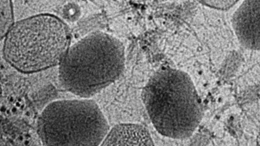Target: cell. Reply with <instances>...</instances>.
<instances>
[{
	"instance_id": "obj_1",
	"label": "cell",
	"mask_w": 260,
	"mask_h": 146,
	"mask_svg": "<svg viewBox=\"0 0 260 146\" xmlns=\"http://www.w3.org/2000/svg\"><path fill=\"white\" fill-rule=\"evenodd\" d=\"M142 97L154 127L165 136L189 137L201 121L200 99L191 79L182 70L157 71L144 87Z\"/></svg>"
},
{
	"instance_id": "obj_7",
	"label": "cell",
	"mask_w": 260,
	"mask_h": 146,
	"mask_svg": "<svg viewBox=\"0 0 260 146\" xmlns=\"http://www.w3.org/2000/svg\"><path fill=\"white\" fill-rule=\"evenodd\" d=\"M1 38L2 40L14 24L12 0H0Z\"/></svg>"
},
{
	"instance_id": "obj_3",
	"label": "cell",
	"mask_w": 260,
	"mask_h": 146,
	"mask_svg": "<svg viewBox=\"0 0 260 146\" xmlns=\"http://www.w3.org/2000/svg\"><path fill=\"white\" fill-rule=\"evenodd\" d=\"M4 39L5 60L30 74L59 65L71 46V33L60 18L43 13L14 23Z\"/></svg>"
},
{
	"instance_id": "obj_6",
	"label": "cell",
	"mask_w": 260,
	"mask_h": 146,
	"mask_svg": "<svg viewBox=\"0 0 260 146\" xmlns=\"http://www.w3.org/2000/svg\"><path fill=\"white\" fill-rule=\"evenodd\" d=\"M152 145L153 141L147 128L134 123H120L113 127L101 145Z\"/></svg>"
},
{
	"instance_id": "obj_5",
	"label": "cell",
	"mask_w": 260,
	"mask_h": 146,
	"mask_svg": "<svg viewBox=\"0 0 260 146\" xmlns=\"http://www.w3.org/2000/svg\"><path fill=\"white\" fill-rule=\"evenodd\" d=\"M231 23L242 46L260 51V0H244L234 12Z\"/></svg>"
},
{
	"instance_id": "obj_4",
	"label": "cell",
	"mask_w": 260,
	"mask_h": 146,
	"mask_svg": "<svg viewBox=\"0 0 260 146\" xmlns=\"http://www.w3.org/2000/svg\"><path fill=\"white\" fill-rule=\"evenodd\" d=\"M109 131L102 110L89 98L53 101L37 123L38 134L46 145H101Z\"/></svg>"
},
{
	"instance_id": "obj_2",
	"label": "cell",
	"mask_w": 260,
	"mask_h": 146,
	"mask_svg": "<svg viewBox=\"0 0 260 146\" xmlns=\"http://www.w3.org/2000/svg\"><path fill=\"white\" fill-rule=\"evenodd\" d=\"M124 49L116 38L91 32L71 46L59 65V78L71 93L89 98L120 77L124 70Z\"/></svg>"
},
{
	"instance_id": "obj_8",
	"label": "cell",
	"mask_w": 260,
	"mask_h": 146,
	"mask_svg": "<svg viewBox=\"0 0 260 146\" xmlns=\"http://www.w3.org/2000/svg\"><path fill=\"white\" fill-rule=\"evenodd\" d=\"M202 4L209 8L225 10L235 5L239 0H198Z\"/></svg>"
}]
</instances>
